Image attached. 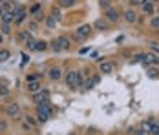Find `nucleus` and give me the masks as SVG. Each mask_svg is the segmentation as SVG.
<instances>
[{"instance_id":"473e14b6","label":"nucleus","mask_w":159,"mask_h":135,"mask_svg":"<svg viewBox=\"0 0 159 135\" xmlns=\"http://www.w3.org/2000/svg\"><path fill=\"white\" fill-rule=\"evenodd\" d=\"M40 75H28V82H33V80H39Z\"/></svg>"},{"instance_id":"7ed1b4c3","label":"nucleus","mask_w":159,"mask_h":135,"mask_svg":"<svg viewBox=\"0 0 159 135\" xmlns=\"http://www.w3.org/2000/svg\"><path fill=\"white\" fill-rule=\"evenodd\" d=\"M51 47H53L55 51L70 49V38H66V37H59L57 40H53V42H51Z\"/></svg>"},{"instance_id":"412c9836","label":"nucleus","mask_w":159,"mask_h":135,"mask_svg":"<svg viewBox=\"0 0 159 135\" xmlns=\"http://www.w3.org/2000/svg\"><path fill=\"white\" fill-rule=\"evenodd\" d=\"M75 4V0H59V6L61 7H71Z\"/></svg>"},{"instance_id":"bb28decb","label":"nucleus","mask_w":159,"mask_h":135,"mask_svg":"<svg viewBox=\"0 0 159 135\" xmlns=\"http://www.w3.org/2000/svg\"><path fill=\"white\" fill-rule=\"evenodd\" d=\"M51 16L57 18V20H61V11H59L57 7H53V9H51Z\"/></svg>"},{"instance_id":"4468645a","label":"nucleus","mask_w":159,"mask_h":135,"mask_svg":"<svg viewBox=\"0 0 159 135\" xmlns=\"http://www.w3.org/2000/svg\"><path fill=\"white\" fill-rule=\"evenodd\" d=\"M61 77H62V71H61L59 68H51V70H49V79H51V80H59Z\"/></svg>"},{"instance_id":"1a4fd4ad","label":"nucleus","mask_w":159,"mask_h":135,"mask_svg":"<svg viewBox=\"0 0 159 135\" xmlns=\"http://www.w3.org/2000/svg\"><path fill=\"white\" fill-rule=\"evenodd\" d=\"M0 20H2V24H13L15 22V16H13L11 11H4L2 16H0Z\"/></svg>"},{"instance_id":"dca6fc26","label":"nucleus","mask_w":159,"mask_h":135,"mask_svg":"<svg viewBox=\"0 0 159 135\" xmlns=\"http://www.w3.org/2000/svg\"><path fill=\"white\" fill-rule=\"evenodd\" d=\"M57 24H59V20H57V18H53L51 15L46 16V28H48V29H53Z\"/></svg>"},{"instance_id":"a211bd4d","label":"nucleus","mask_w":159,"mask_h":135,"mask_svg":"<svg viewBox=\"0 0 159 135\" xmlns=\"http://www.w3.org/2000/svg\"><path fill=\"white\" fill-rule=\"evenodd\" d=\"M46 49H48V42H44V40L35 42V51H46Z\"/></svg>"},{"instance_id":"39448f33","label":"nucleus","mask_w":159,"mask_h":135,"mask_svg":"<svg viewBox=\"0 0 159 135\" xmlns=\"http://www.w3.org/2000/svg\"><path fill=\"white\" fill-rule=\"evenodd\" d=\"M11 13L15 16V24H22V20L26 18V7L20 6V4H15V9H13Z\"/></svg>"},{"instance_id":"423d86ee","label":"nucleus","mask_w":159,"mask_h":135,"mask_svg":"<svg viewBox=\"0 0 159 135\" xmlns=\"http://www.w3.org/2000/svg\"><path fill=\"white\" fill-rule=\"evenodd\" d=\"M44 101H49V91L48 90H40V91H37V93H33V102H35V104H40V102H44Z\"/></svg>"},{"instance_id":"393cba45","label":"nucleus","mask_w":159,"mask_h":135,"mask_svg":"<svg viewBox=\"0 0 159 135\" xmlns=\"http://www.w3.org/2000/svg\"><path fill=\"white\" fill-rule=\"evenodd\" d=\"M33 15H35V22H40V20H44V13H42L40 9H39L37 13H33Z\"/></svg>"},{"instance_id":"e433bc0d","label":"nucleus","mask_w":159,"mask_h":135,"mask_svg":"<svg viewBox=\"0 0 159 135\" xmlns=\"http://www.w3.org/2000/svg\"><path fill=\"white\" fill-rule=\"evenodd\" d=\"M4 128H6V124H4V122H0V130H4Z\"/></svg>"},{"instance_id":"58836bf2","label":"nucleus","mask_w":159,"mask_h":135,"mask_svg":"<svg viewBox=\"0 0 159 135\" xmlns=\"http://www.w3.org/2000/svg\"><path fill=\"white\" fill-rule=\"evenodd\" d=\"M2 13H4V7H2V4H0V16H2Z\"/></svg>"},{"instance_id":"5701e85b","label":"nucleus","mask_w":159,"mask_h":135,"mask_svg":"<svg viewBox=\"0 0 159 135\" xmlns=\"http://www.w3.org/2000/svg\"><path fill=\"white\" fill-rule=\"evenodd\" d=\"M2 35H9L11 33V24H2Z\"/></svg>"},{"instance_id":"f3484780","label":"nucleus","mask_w":159,"mask_h":135,"mask_svg":"<svg viewBox=\"0 0 159 135\" xmlns=\"http://www.w3.org/2000/svg\"><path fill=\"white\" fill-rule=\"evenodd\" d=\"M154 126H156V122H154V120H146V122H143V132H144V133H152Z\"/></svg>"},{"instance_id":"f257e3e1","label":"nucleus","mask_w":159,"mask_h":135,"mask_svg":"<svg viewBox=\"0 0 159 135\" xmlns=\"http://www.w3.org/2000/svg\"><path fill=\"white\" fill-rule=\"evenodd\" d=\"M51 111H53V108L49 104V101H44V102L37 104V120L39 122H46L49 119V115H51Z\"/></svg>"},{"instance_id":"ddd939ff","label":"nucleus","mask_w":159,"mask_h":135,"mask_svg":"<svg viewBox=\"0 0 159 135\" xmlns=\"http://www.w3.org/2000/svg\"><path fill=\"white\" fill-rule=\"evenodd\" d=\"M125 20H126L128 24H134V22L137 20V15H135V11H134V9H128L126 13H125Z\"/></svg>"},{"instance_id":"6e6552de","label":"nucleus","mask_w":159,"mask_h":135,"mask_svg":"<svg viewBox=\"0 0 159 135\" xmlns=\"http://www.w3.org/2000/svg\"><path fill=\"white\" fill-rule=\"evenodd\" d=\"M6 113H7L9 117H18V113H20V106L16 104V102H9V104L6 106Z\"/></svg>"},{"instance_id":"2f4dec72","label":"nucleus","mask_w":159,"mask_h":135,"mask_svg":"<svg viewBox=\"0 0 159 135\" xmlns=\"http://www.w3.org/2000/svg\"><path fill=\"white\" fill-rule=\"evenodd\" d=\"M39 9H40V4H35V6H33L31 9H30V13H37Z\"/></svg>"},{"instance_id":"b1692460","label":"nucleus","mask_w":159,"mask_h":135,"mask_svg":"<svg viewBox=\"0 0 159 135\" xmlns=\"http://www.w3.org/2000/svg\"><path fill=\"white\" fill-rule=\"evenodd\" d=\"M110 4H111V0H99V6H101L102 9H108Z\"/></svg>"},{"instance_id":"aec40b11","label":"nucleus","mask_w":159,"mask_h":135,"mask_svg":"<svg viewBox=\"0 0 159 135\" xmlns=\"http://www.w3.org/2000/svg\"><path fill=\"white\" fill-rule=\"evenodd\" d=\"M9 57H11V53L7 49H0V62H6Z\"/></svg>"},{"instance_id":"c85d7f7f","label":"nucleus","mask_w":159,"mask_h":135,"mask_svg":"<svg viewBox=\"0 0 159 135\" xmlns=\"http://www.w3.org/2000/svg\"><path fill=\"white\" fill-rule=\"evenodd\" d=\"M150 24H152V28H154V29H157V31H159V16L152 18V22H150Z\"/></svg>"},{"instance_id":"cd10ccee","label":"nucleus","mask_w":159,"mask_h":135,"mask_svg":"<svg viewBox=\"0 0 159 135\" xmlns=\"http://www.w3.org/2000/svg\"><path fill=\"white\" fill-rule=\"evenodd\" d=\"M7 95H9V88L7 86H2L0 88V97H7Z\"/></svg>"},{"instance_id":"0eeeda50","label":"nucleus","mask_w":159,"mask_h":135,"mask_svg":"<svg viewBox=\"0 0 159 135\" xmlns=\"http://www.w3.org/2000/svg\"><path fill=\"white\" fill-rule=\"evenodd\" d=\"M119 18H121L119 9H115V7H108V9H106V20H108V22H117Z\"/></svg>"},{"instance_id":"c756f323","label":"nucleus","mask_w":159,"mask_h":135,"mask_svg":"<svg viewBox=\"0 0 159 135\" xmlns=\"http://www.w3.org/2000/svg\"><path fill=\"white\" fill-rule=\"evenodd\" d=\"M93 84H95V82H93V79H92V80H86V82H84V88H86V90H92V86H93Z\"/></svg>"},{"instance_id":"c9c22d12","label":"nucleus","mask_w":159,"mask_h":135,"mask_svg":"<svg viewBox=\"0 0 159 135\" xmlns=\"http://www.w3.org/2000/svg\"><path fill=\"white\" fill-rule=\"evenodd\" d=\"M0 44H4V35L0 33Z\"/></svg>"},{"instance_id":"4be33fe9","label":"nucleus","mask_w":159,"mask_h":135,"mask_svg":"<svg viewBox=\"0 0 159 135\" xmlns=\"http://www.w3.org/2000/svg\"><path fill=\"white\" fill-rule=\"evenodd\" d=\"M146 73H148V77H150V79H157V77H159L157 68H150V70H148Z\"/></svg>"},{"instance_id":"f704fd0d","label":"nucleus","mask_w":159,"mask_h":135,"mask_svg":"<svg viewBox=\"0 0 159 135\" xmlns=\"http://www.w3.org/2000/svg\"><path fill=\"white\" fill-rule=\"evenodd\" d=\"M135 135H144V132H143V130H137V132H135Z\"/></svg>"},{"instance_id":"7c9ffc66","label":"nucleus","mask_w":159,"mask_h":135,"mask_svg":"<svg viewBox=\"0 0 159 135\" xmlns=\"http://www.w3.org/2000/svg\"><path fill=\"white\" fill-rule=\"evenodd\" d=\"M28 31H30V33H35V31H37V22H31L30 28H28Z\"/></svg>"},{"instance_id":"f8f14e48","label":"nucleus","mask_w":159,"mask_h":135,"mask_svg":"<svg viewBox=\"0 0 159 135\" xmlns=\"http://www.w3.org/2000/svg\"><path fill=\"white\" fill-rule=\"evenodd\" d=\"M95 26L97 29H101V31H104V29H108V26H110V22L106 20V18H99V20H95Z\"/></svg>"},{"instance_id":"2eb2a0df","label":"nucleus","mask_w":159,"mask_h":135,"mask_svg":"<svg viewBox=\"0 0 159 135\" xmlns=\"http://www.w3.org/2000/svg\"><path fill=\"white\" fill-rule=\"evenodd\" d=\"M30 38H31V33H30V31H22V33L18 35V42L24 44V46H26V42H28Z\"/></svg>"},{"instance_id":"9b49d317","label":"nucleus","mask_w":159,"mask_h":135,"mask_svg":"<svg viewBox=\"0 0 159 135\" xmlns=\"http://www.w3.org/2000/svg\"><path fill=\"white\" fill-rule=\"evenodd\" d=\"M42 90V84L40 80H33V82H28V91L30 93H37V91Z\"/></svg>"},{"instance_id":"4c0bfd02","label":"nucleus","mask_w":159,"mask_h":135,"mask_svg":"<svg viewBox=\"0 0 159 135\" xmlns=\"http://www.w3.org/2000/svg\"><path fill=\"white\" fill-rule=\"evenodd\" d=\"M143 2H150V4H154V2H157V0H143Z\"/></svg>"},{"instance_id":"ea45409f","label":"nucleus","mask_w":159,"mask_h":135,"mask_svg":"<svg viewBox=\"0 0 159 135\" xmlns=\"http://www.w3.org/2000/svg\"><path fill=\"white\" fill-rule=\"evenodd\" d=\"M157 15H159V7H157Z\"/></svg>"},{"instance_id":"f03ea898","label":"nucleus","mask_w":159,"mask_h":135,"mask_svg":"<svg viewBox=\"0 0 159 135\" xmlns=\"http://www.w3.org/2000/svg\"><path fill=\"white\" fill-rule=\"evenodd\" d=\"M66 84H68V88H79L80 84H82V77H80L79 71H70L68 75H66Z\"/></svg>"},{"instance_id":"9d476101","label":"nucleus","mask_w":159,"mask_h":135,"mask_svg":"<svg viewBox=\"0 0 159 135\" xmlns=\"http://www.w3.org/2000/svg\"><path fill=\"white\" fill-rule=\"evenodd\" d=\"M113 70H115V64H111V62H101V73H113Z\"/></svg>"},{"instance_id":"6ab92c4d","label":"nucleus","mask_w":159,"mask_h":135,"mask_svg":"<svg viewBox=\"0 0 159 135\" xmlns=\"http://www.w3.org/2000/svg\"><path fill=\"white\" fill-rule=\"evenodd\" d=\"M141 7H143V11L146 13V15H152V13H154V6H152L150 2H143Z\"/></svg>"},{"instance_id":"a878e982","label":"nucleus","mask_w":159,"mask_h":135,"mask_svg":"<svg viewBox=\"0 0 159 135\" xmlns=\"http://www.w3.org/2000/svg\"><path fill=\"white\" fill-rule=\"evenodd\" d=\"M26 122H28L30 126H37V122H39V120H35L31 115H26Z\"/></svg>"},{"instance_id":"72a5a7b5","label":"nucleus","mask_w":159,"mask_h":135,"mask_svg":"<svg viewBox=\"0 0 159 135\" xmlns=\"http://www.w3.org/2000/svg\"><path fill=\"white\" fill-rule=\"evenodd\" d=\"M132 6H137V4H143V0H130Z\"/></svg>"},{"instance_id":"20e7f679","label":"nucleus","mask_w":159,"mask_h":135,"mask_svg":"<svg viewBox=\"0 0 159 135\" xmlns=\"http://www.w3.org/2000/svg\"><path fill=\"white\" fill-rule=\"evenodd\" d=\"M90 33H92V26H90V24H84V26H80L79 29H75L73 37H75L77 40H84V38L90 37Z\"/></svg>"}]
</instances>
